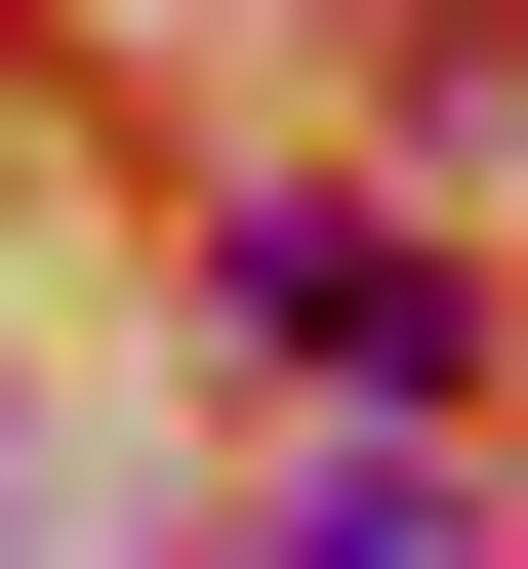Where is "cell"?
<instances>
[{
	"label": "cell",
	"mask_w": 528,
	"mask_h": 569,
	"mask_svg": "<svg viewBox=\"0 0 528 569\" xmlns=\"http://www.w3.org/2000/svg\"><path fill=\"white\" fill-rule=\"evenodd\" d=\"M245 326H285V367H326V407H447V284L366 244V203H245Z\"/></svg>",
	"instance_id": "6da1fadb"
},
{
	"label": "cell",
	"mask_w": 528,
	"mask_h": 569,
	"mask_svg": "<svg viewBox=\"0 0 528 569\" xmlns=\"http://www.w3.org/2000/svg\"><path fill=\"white\" fill-rule=\"evenodd\" d=\"M285 569H488V488H407V448H326V488H285Z\"/></svg>",
	"instance_id": "7a4b0ae2"
}]
</instances>
